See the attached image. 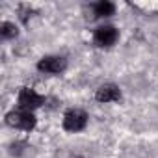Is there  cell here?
Segmentation results:
<instances>
[{"label":"cell","mask_w":158,"mask_h":158,"mask_svg":"<svg viewBox=\"0 0 158 158\" xmlns=\"http://www.w3.org/2000/svg\"><path fill=\"white\" fill-rule=\"evenodd\" d=\"M6 123L10 127L21 128V130H32L35 127V117L28 110H17V112H10L6 115Z\"/></svg>","instance_id":"6da1fadb"},{"label":"cell","mask_w":158,"mask_h":158,"mask_svg":"<svg viewBox=\"0 0 158 158\" xmlns=\"http://www.w3.org/2000/svg\"><path fill=\"white\" fill-rule=\"evenodd\" d=\"M86 123H88V115H86V112H82V110H69V112H65V115H63V128L65 130H69V132H78V130H82L84 127H86Z\"/></svg>","instance_id":"7a4b0ae2"},{"label":"cell","mask_w":158,"mask_h":158,"mask_svg":"<svg viewBox=\"0 0 158 158\" xmlns=\"http://www.w3.org/2000/svg\"><path fill=\"white\" fill-rule=\"evenodd\" d=\"M45 102V97H41V95H37L34 89H30V88H23L21 89V93H19V106H21V110H34V108H37V106H41Z\"/></svg>","instance_id":"3957f363"},{"label":"cell","mask_w":158,"mask_h":158,"mask_svg":"<svg viewBox=\"0 0 158 158\" xmlns=\"http://www.w3.org/2000/svg\"><path fill=\"white\" fill-rule=\"evenodd\" d=\"M65 65H67V61L61 56H47L37 63V69L43 71V73H52L54 74V73H61L65 69Z\"/></svg>","instance_id":"277c9868"},{"label":"cell","mask_w":158,"mask_h":158,"mask_svg":"<svg viewBox=\"0 0 158 158\" xmlns=\"http://www.w3.org/2000/svg\"><path fill=\"white\" fill-rule=\"evenodd\" d=\"M93 39H95V43H97L99 47H110V45H114L115 39H117V30H115L114 26H101V28L95 30Z\"/></svg>","instance_id":"5b68a950"},{"label":"cell","mask_w":158,"mask_h":158,"mask_svg":"<svg viewBox=\"0 0 158 158\" xmlns=\"http://www.w3.org/2000/svg\"><path fill=\"white\" fill-rule=\"evenodd\" d=\"M95 99H97L99 102H112V101H119V99H121V91H119V88H117V86H114V84H104V86H101V88L97 89Z\"/></svg>","instance_id":"8992f818"},{"label":"cell","mask_w":158,"mask_h":158,"mask_svg":"<svg viewBox=\"0 0 158 158\" xmlns=\"http://www.w3.org/2000/svg\"><path fill=\"white\" fill-rule=\"evenodd\" d=\"M114 11H115V6L112 2H108V0H102V2L95 4V15L97 17H110V15H114Z\"/></svg>","instance_id":"52a82bcc"},{"label":"cell","mask_w":158,"mask_h":158,"mask_svg":"<svg viewBox=\"0 0 158 158\" xmlns=\"http://www.w3.org/2000/svg\"><path fill=\"white\" fill-rule=\"evenodd\" d=\"M0 34H2L4 39H13L17 37V26L13 23H2V26H0Z\"/></svg>","instance_id":"ba28073f"}]
</instances>
